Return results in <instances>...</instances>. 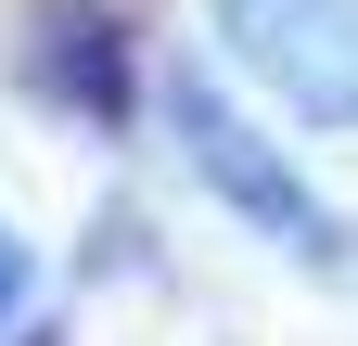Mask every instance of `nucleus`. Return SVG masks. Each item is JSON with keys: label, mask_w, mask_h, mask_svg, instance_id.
Segmentation results:
<instances>
[{"label": "nucleus", "mask_w": 358, "mask_h": 346, "mask_svg": "<svg viewBox=\"0 0 358 346\" xmlns=\"http://www.w3.org/2000/svg\"><path fill=\"white\" fill-rule=\"evenodd\" d=\"M13 295H26V256H13V244H0V308H13Z\"/></svg>", "instance_id": "2"}, {"label": "nucleus", "mask_w": 358, "mask_h": 346, "mask_svg": "<svg viewBox=\"0 0 358 346\" xmlns=\"http://www.w3.org/2000/svg\"><path fill=\"white\" fill-rule=\"evenodd\" d=\"M231 26H243V52L282 77L294 116H320V128L358 116V0H231Z\"/></svg>", "instance_id": "1"}]
</instances>
